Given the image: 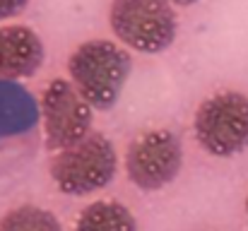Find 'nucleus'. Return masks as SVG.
<instances>
[{"mask_svg":"<svg viewBox=\"0 0 248 231\" xmlns=\"http://www.w3.org/2000/svg\"><path fill=\"white\" fill-rule=\"evenodd\" d=\"M246 217H248V198H246Z\"/></svg>","mask_w":248,"mask_h":231,"instance_id":"obj_12","label":"nucleus"},{"mask_svg":"<svg viewBox=\"0 0 248 231\" xmlns=\"http://www.w3.org/2000/svg\"><path fill=\"white\" fill-rule=\"evenodd\" d=\"M0 231H63L56 215L39 205H19L0 217Z\"/></svg>","mask_w":248,"mask_h":231,"instance_id":"obj_9","label":"nucleus"},{"mask_svg":"<svg viewBox=\"0 0 248 231\" xmlns=\"http://www.w3.org/2000/svg\"><path fill=\"white\" fill-rule=\"evenodd\" d=\"M198 145L212 156L229 159L248 150V96L227 89L207 96L193 118Z\"/></svg>","mask_w":248,"mask_h":231,"instance_id":"obj_4","label":"nucleus"},{"mask_svg":"<svg viewBox=\"0 0 248 231\" xmlns=\"http://www.w3.org/2000/svg\"><path fill=\"white\" fill-rule=\"evenodd\" d=\"M27 5H29V0H0V22L17 17L19 12H24Z\"/></svg>","mask_w":248,"mask_h":231,"instance_id":"obj_10","label":"nucleus"},{"mask_svg":"<svg viewBox=\"0 0 248 231\" xmlns=\"http://www.w3.org/2000/svg\"><path fill=\"white\" fill-rule=\"evenodd\" d=\"M108 24L123 46L140 53H162L178 34L171 0H111Z\"/></svg>","mask_w":248,"mask_h":231,"instance_id":"obj_2","label":"nucleus"},{"mask_svg":"<svg viewBox=\"0 0 248 231\" xmlns=\"http://www.w3.org/2000/svg\"><path fill=\"white\" fill-rule=\"evenodd\" d=\"M73 231H138V224L125 205L116 200H99L78 215Z\"/></svg>","mask_w":248,"mask_h":231,"instance_id":"obj_8","label":"nucleus"},{"mask_svg":"<svg viewBox=\"0 0 248 231\" xmlns=\"http://www.w3.org/2000/svg\"><path fill=\"white\" fill-rule=\"evenodd\" d=\"M183 166L181 138L166 128L140 133L125 152V173L140 190H162L173 183Z\"/></svg>","mask_w":248,"mask_h":231,"instance_id":"obj_6","label":"nucleus"},{"mask_svg":"<svg viewBox=\"0 0 248 231\" xmlns=\"http://www.w3.org/2000/svg\"><path fill=\"white\" fill-rule=\"evenodd\" d=\"M116 166L118 156L111 140L101 133H89L82 142L56 152L48 171L61 193L82 198L106 188L116 176Z\"/></svg>","mask_w":248,"mask_h":231,"instance_id":"obj_3","label":"nucleus"},{"mask_svg":"<svg viewBox=\"0 0 248 231\" xmlns=\"http://www.w3.org/2000/svg\"><path fill=\"white\" fill-rule=\"evenodd\" d=\"M94 106L78 92L73 79L53 77L41 92V118L46 150L63 152L92 133Z\"/></svg>","mask_w":248,"mask_h":231,"instance_id":"obj_5","label":"nucleus"},{"mask_svg":"<svg viewBox=\"0 0 248 231\" xmlns=\"http://www.w3.org/2000/svg\"><path fill=\"white\" fill-rule=\"evenodd\" d=\"M173 5H178V7H190V5H195L198 0H171Z\"/></svg>","mask_w":248,"mask_h":231,"instance_id":"obj_11","label":"nucleus"},{"mask_svg":"<svg viewBox=\"0 0 248 231\" xmlns=\"http://www.w3.org/2000/svg\"><path fill=\"white\" fill-rule=\"evenodd\" d=\"M41 36L27 24H0V77L27 79L44 65Z\"/></svg>","mask_w":248,"mask_h":231,"instance_id":"obj_7","label":"nucleus"},{"mask_svg":"<svg viewBox=\"0 0 248 231\" xmlns=\"http://www.w3.org/2000/svg\"><path fill=\"white\" fill-rule=\"evenodd\" d=\"M130 70V53L108 39L84 41L68 58V75L73 84L96 111H108L116 106Z\"/></svg>","mask_w":248,"mask_h":231,"instance_id":"obj_1","label":"nucleus"}]
</instances>
